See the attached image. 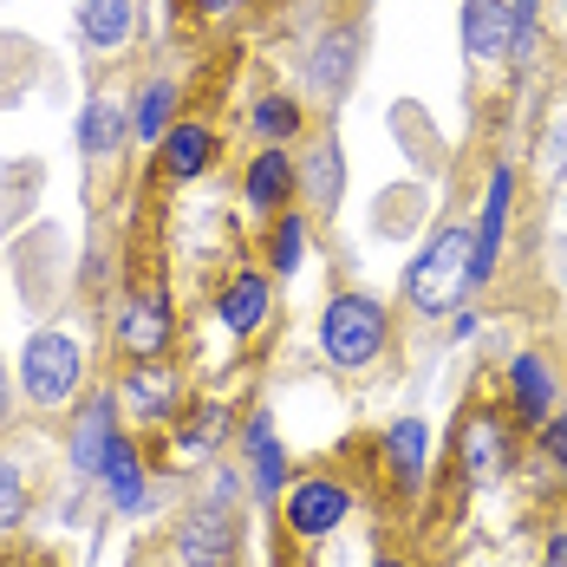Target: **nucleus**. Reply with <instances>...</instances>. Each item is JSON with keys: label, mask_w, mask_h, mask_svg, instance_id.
Returning a JSON list of instances; mask_svg holds the SVG:
<instances>
[{"label": "nucleus", "mask_w": 567, "mask_h": 567, "mask_svg": "<svg viewBox=\"0 0 567 567\" xmlns=\"http://www.w3.org/2000/svg\"><path fill=\"white\" fill-rule=\"evenodd\" d=\"M476 228L470 223H444L424 235V248L404 261V300L417 320H444L476 293Z\"/></svg>", "instance_id": "1"}, {"label": "nucleus", "mask_w": 567, "mask_h": 567, "mask_svg": "<svg viewBox=\"0 0 567 567\" xmlns=\"http://www.w3.org/2000/svg\"><path fill=\"white\" fill-rule=\"evenodd\" d=\"M451 456H456V483L470 496L503 489L515 470H522V424H515L503 404H470L451 431Z\"/></svg>", "instance_id": "2"}, {"label": "nucleus", "mask_w": 567, "mask_h": 567, "mask_svg": "<svg viewBox=\"0 0 567 567\" xmlns=\"http://www.w3.org/2000/svg\"><path fill=\"white\" fill-rule=\"evenodd\" d=\"M385 346H392V313H385L372 293L346 287V293L327 300V313H320V352H327L333 372H365V365H379Z\"/></svg>", "instance_id": "3"}, {"label": "nucleus", "mask_w": 567, "mask_h": 567, "mask_svg": "<svg viewBox=\"0 0 567 567\" xmlns=\"http://www.w3.org/2000/svg\"><path fill=\"white\" fill-rule=\"evenodd\" d=\"M20 392L40 411H65L72 398L85 392V346L72 340L65 327H40L27 352H20Z\"/></svg>", "instance_id": "4"}, {"label": "nucleus", "mask_w": 567, "mask_h": 567, "mask_svg": "<svg viewBox=\"0 0 567 567\" xmlns=\"http://www.w3.org/2000/svg\"><path fill=\"white\" fill-rule=\"evenodd\" d=\"M346 522H352V483L327 476V470H307V476H293V483H287L281 528L300 542V548H313V542L340 535Z\"/></svg>", "instance_id": "5"}, {"label": "nucleus", "mask_w": 567, "mask_h": 567, "mask_svg": "<svg viewBox=\"0 0 567 567\" xmlns=\"http://www.w3.org/2000/svg\"><path fill=\"white\" fill-rule=\"evenodd\" d=\"M112 340H117V352H124L131 365H151V359H164V352H171V340H176L171 293H164V287H137V293L117 307Z\"/></svg>", "instance_id": "6"}, {"label": "nucleus", "mask_w": 567, "mask_h": 567, "mask_svg": "<svg viewBox=\"0 0 567 567\" xmlns=\"http://www.w3.org/2000/svg\"><path fill=\"white\" fill-rule=\"evenodd\" d=\"M241 555V528L228 509H189L183 522L171 528V561L176 567H235Z\"/></svg>", "instance_id": "7"}, {"label": "nucleus", "mask_w": 567, "mask_h": 567, "mask_svg": "<svg viewBox=\"0 0 567 567\" xmlns=\"http://www.w3.org/2000/svg\"><path fill=\"white\" fill-rule=\"evenodd\" d=\"M379 476H385V489H392L398 503H411L424 489V476H431V431H424V417H392L385 424V437H379Z\"/></svg>", "instance_id": "8"}, {"label": "nucleus", "mask_w": 567, "mask_h": 567, "mask_svg": "<svg viewBox=\"0 0 567 567\" xmlns=\"http://www.w3.org/2000/svg\"><path fill=\"white\" fill-rule=\"evenodd\" d=\"M503 392H509V417L522 431H542L555 411H561V379L542 352H515L503 365Z\"/></svg>", "instance_id": "9"}, {"label": "nucleus", "mask_w": 567, "mask_h": 567, "mask_svg": "<svg viewBox=\"0 0 567 567\" xmlns=\"http://www.w3.org/2000/svg\"><path fill=\"white\" fill-rule=\"evenodd\" d=\"M112 398H117V417L144 431V424H171L183 385H176V372L164 365V359H151V365H131V372H124V385H117Z\"/></svg>", "instance_id": "10"}, {"label": "nucleus", "mask_w": 567, "mask_h": 567, "mask_svg": "<svg viewBox=\"0 0 567 567\" xmlns=\"http://www.w3.org/2000/svg\"><path fill=\"white\" fill-rule=\"evenodd\" d=\"M456 40L476 65H503L515 59V7L509 0H463L456 13Z\"/></svg>", "instance_id": "11"}, {"label": "nucleus", "mask_w": 567, "mask_h": 567, "mask_svg": "<svg viewBox=\"0 0 567 567\" xmlns=\"http://www.w3.org/2000/svg\"><path fill=\"white\" fill-rule=\"evenodd\" d=\"M509 209H515V171L509 164H496L489 171V189H483V216H476V287L496 281V268H503V235H509Z\"/></svg>", "instance_id": "12"}, {"label": "nucleus", "mask_w": 567, "mask_h": 567, "mask_svg": "<svg viewBox=\"0 0 567 567\" xmlns=\"http://www.w3.org/2000/svg\"><path fill=\"white\" fill-rule=\"evenodd\" d=\"M216 320H223L235 340H255V333H268V320H275V281H268L261 268H241V275H228L223 293H216Z\"/></svg>", "instance_id": "13"}, {"label": "nucleus", "mask_w": 567, "mask_h": 567, "mask_svg": "<svg viewBox=\"0 0 567 567\" xmlns=\"http://www.w3.org/2000/svg\"><path fill=\"white\" fill-rule=\"evenodd\" d=\"M241 451H248V483H255V496L281 509L287 483H293V463H287V451H281V437H275V417H268V411H255V417L241 424Z\"/></svg>", "instance_id": "14"}, {"label": "nucleus", "mask_w": 567, "mask_h": 567, "mask_svg": "<svg viewBox=\"0 0 567 567\" xmlns=\"http://www.w3.org/2000/svg\"><path fill=\"white\" fill-rule=\"evenodd\" d=\"M124 431L117 424V398L99 392L79 404V417H72V437H65V456H72V470L85 476V483H99V463H105V451H112V437Z\"/></svg>", "instance_id": "15"}, {"label": "nucleus", "mask_w": 567, "mask_h": 567, "mask_svg": "<svg viewBox=\"0 0 567 567\" xmlns=\"http://www.w3.org/2000/svg\"><path fill=\"white\" fill-rule=\"evenodd\" d=\"M216 151H223L216 124H203V117H176L171 131H164V144H157V171L171 176V183H196V176L216 164Z\"/></svg>", "instance_id": "16"}, {"label": "nucleus", "mask_w": 567, "mask_h": 567, "mask_svg": "<svg viewBox=\"0 0 567 567\" xmlns=\"http://www.w3.org/2000/svg\"><path fill=\"white\" fill-rule=\"evenodd\" d=\"M99 483H105V496L117 503V515H144L151 509V476H144V444L131 437V431H117L105 463H99Z\"/></svg>", "instance_id": "17"}, {"label": "nucleus", "mask_w": 567, "mask_h": 567, "mask_svg": "<svg viewBox=\"0 0 567 567\" xmlns=\"http://www.w3.org/2000/svg\"><path fill=\"white\" fill-rule=\"evenodd\" d=\"M293 183H300L293 157H287L281 144H261V151L248 157V171H241V196H248L255 216H281L287 196H293Z\"/></svg>", "instance_id": "18"}, {"label": "nucleus", "mask_w": 567, "mask_h": 567, "mask_svg": "<svg viewBox=\"0 0 567 567\" xmlns=\"http://www.w3.org/2000/svg\"><path fill=\"white\" fill-rule=\"evenodd\" d=\"M137 33V7L131 0H79V40L99 59H117Z\"/></svg>", "instance_id": "19"}, {"label": "nucleus", "mask_w": 567, "mask_h": 567, "mask_svg": "<svg viewBox=\"0 0 567 567\" xmlns=\"http://www.w3.org/2000/svg\"><path fill=\"white\" fill-rule=\"evenodd\" d=\"M352 72H359V27H333V33L307 53V85L327 92V99H340Z\"/></svg>", "instance_id": "20"}, {"label": "nucleus", "mask_w": 567, "mask_h": 567, "mask_svg": "<svg viewBox=\"0 0 567 567\" xmlns=\"http://www.w3.org/2000/svg\"><path fill=\"white\" fill-rule=\"evenodd\" d=\"M176 124V85L171 79H144L131 99V137L137 144H164V131Z\"/></svg>", "instance_id": "21"}, {"label": "nucleus", "mask_w": 567, "mask_h": 567, "mask_svg": "<svg viewBox=\"0 0 567 567\" xmlns=\"http://www.w3.org/2000/svg\"><path fill=\"white\" fill-rule=\"evenodd\" d=\"M124 137H131V112L112 105V99H92L85 117H79V151H85V157H117Z\"/></svg>", "instance_id": "22"}, {"label": "nucleus", "mask_w": 567, "mask_h": 567, "mask_svg": "<svg viewBox=\"0 0 567 567\" xmlns=\"http://www.w3.org/2000/svg\"><path fill=\"white\" fill-rule=\"evenodd\" d=\"M248 124H255V137H261V144H287V137H300V131H307V112H300L287 92H268V99H255V105H248Z\"/></svg>", "instance_id": "23"}, {"label": "nucleus", "mask_w": 567, "mask_h": 567, "mask_svg": "<svg viewBox=\"0 0 567 567\" xmlns=\"http://www.w3.org/2000/svg\"><path fill=\"white\" fill-rule=\"evenodd\" d=\"M307 209H281V223H275V235H268V268L275 275H293L300 261H307Z\"/></svg>", "instance_id": "24"}, {"label": "nucleus", "mask_w": 567, "mask_h": 567, "mask_svg": "<svg viewBox=\"0 0 567 567\" xmlns=\"http://www.w3.org/2000/svg\"><path fill=\"white\" fill-rule=\"evenodd\" d=\"M300 183H307V203L327 216L333 203H340V151L333 144H320L313 157H307V171H300Z\"/></svg>", "instance_id": "25"}, {"label": "nucleus", "mask_w": 567, "mask_h": 567, "mask_svg": "<svg viewBox=\"0 0 567 567\" xmlns=\"http://www.w3.org/2000/svg\"><path fill=\"white\" fill-rule=\"evenodd\" d=\"M33 509V489H27V470L13 456H0V535H13Z\"/></svg>", "instance_id": "26"}, {"label": "nucleus", "mask_w": 567, "mask_h": 567, "mask_svg": "<svg viewBox=\"0 0 567 567\" xmlns=\"http://www.w3.org/2000/svg\"><path fill=\"white\" fill-rule=\"evenodd\" d=\"M535 451H542V463L561 476V489H567V411H555V417L535 431Z\"/></svg>", "instance_id": "27"}, {"label": "nucleus", "mask_w": 567, "mask_h": 567, "mask_svg": "<svg viewBox=\"0 0 567 567\" xmlns=\"http://www.w3.org/2000/svg\"><path fill=\"white\" fill-rule=\"evenodd\" d=\"M216 437H223V404H203V411H196V424L183 431V451H209Z\"/></svg>", "instance_id": "28"}, {"label": "nucleus", "mask_w": 567, "mask_h": 567, "mask_svg": "<svg viewBox=\"0 0 567 567\" xmlns=\"http://www.w3.org/2000/svg\"><path fill=\"white\" fill-rule=\"evenodd\" d=\"M515 7V59L535 47V13H542V0H509Z\"/></svg>", "instance_id": "29"}, {"label": "nucleus", "mask_w": 567, "mask_h": 567, "mask_svg": "<svg viewBox=\"0 0 567 567\" xmlns=\"http://www.w3.org/2000/svg\"><path fill=\"white\" fill-rule=\"evenodd\" d=\"M542 561H548V567H567V515L548 528V542H542Z\"/></svg>", "instance_id": "30"}, {"label": "nucleus", "mask_w": 567, "mask_h": 567, "mask_svg": "<svg viewBox=\"0 0 567 567\" xmlns=\"http://www.w3.org/2000/svg\"><path fill=\"white\" fill-rule=\"evenodd\" d=\"M248 0H189V13H203V20H228V13H241Z\"/></svg>", "instance_id": "31"}, {"label": "nucleus", "mask_w": 567, "mask_h": 567, "mask_svg": "<svg viewBox=\"0 0 567 567\" xmlns=\"http://www.w3.org/2000/svg\"><path fill=\"white\" fill-rule=\"evenodd\" d=\"M372 567H417L411 555H398V548H385V555H372Z\"/></svg>", "instance_id": "32"}, {"label": "nucleus", "mask_w": 567, "mask_h": 567, "mask_svg": "<svg viewBox=\"0 0 567 567\" xmlns=\"http://www.w3.org/2000/svg\"><path fill=\"white\" fill-rule=\"evenodd\" d=\"M0 431H7V372H0Z\"/></svg>", "instance_id": "33"}, {"label": "nucleus", "mask_w": 567, "mask_h": 567, "mask_svg": "<svg viewBox=\"0 0 567 567\" xmlns=\"http://www.w3.org/2000/svg\"><path fill=\"white\" fill-rule=\"evenodd\" d=\"M0 567H47V561H0Z\"/></svg>", "instance_id": "34"}, {"label": "nucleus", "mask_w": 567, "mask_h": 567, "mask_svg": "<svg viewBox=\"0 0 567 567\" xmlns=\"http://www.w3.org/2000/svg\"><path fill=\"white\" fill-rule=\"evenodd\" d=\"M561 20H567V0H561Z\"/></svg>", "instance_id": "35"}, {"label": "nucleus", "mask_w": 567, "mask_h": 567, "mask_svg": "<svg viewBox=\"0 0 567 567\" xmlns=\"http://www.w3.org/2000/svg\"><path fill=\"white\" fill-rule=\"evenodd\" d=\"M542 567H548V561H542Z\"/></svg>", "instance_id": "36"}]
</instances>
